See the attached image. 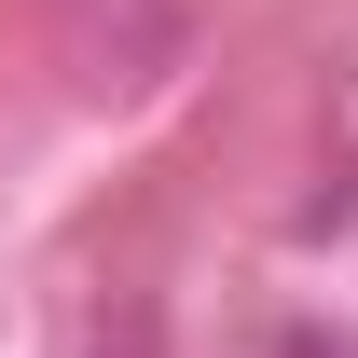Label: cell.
I'll use <instances>...</instances> for the list:
<instances>
[{
	"label": "cell",
	"mask_w": 358,
	"mask_h": 358,
	"mask_svg": "<svg viewBox=\"0 0 358 358\" xmlns=\"http://www.w3.org/2000/svg\"><path fill=\"white\" fill-rule=\"evenodd\" d=\"M275 358H358V345H331V331H289V345H275Z\"/></svg>",
	"instance_id": "cell-1"
}]
</instances>
